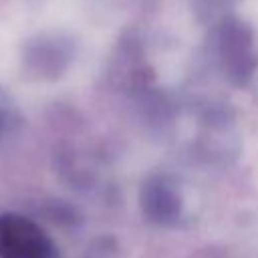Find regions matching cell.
Segmentation results:
<instances>
[{
	"label": "cell",
	"mask_w": 258,
	"mask_h": 258,
	"mask_svg": "<svg viewBox=\"0 0 258 258\" xmlns=\"http://www.w3.org/2000/svg\"><path fill=\"white\" fill-rule=\"evenodd\" d=\"M46 252L42 236L26 222L6 216L0 218V256L2 258H42Z\"/></svg>",
	"instance_id": "obj_1"
}]
</instances>
